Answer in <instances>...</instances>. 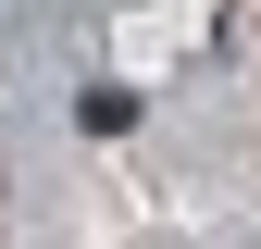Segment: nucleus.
<instances>
[{"instance_id": "f257e3e1", "label": "nucleus", "mask_w": 261, "mask_h": 249, "mask_svg": "<svg viewBox=\"0 0 261 249\" xmlns=\"http://www.w3.org/2000/svg\"><path fill=\"white\" fill-rule=\"evenodd\" d=\"M75 124H87V137H124V124H137V87H87Z\"/></svg>"}]
</instances>
